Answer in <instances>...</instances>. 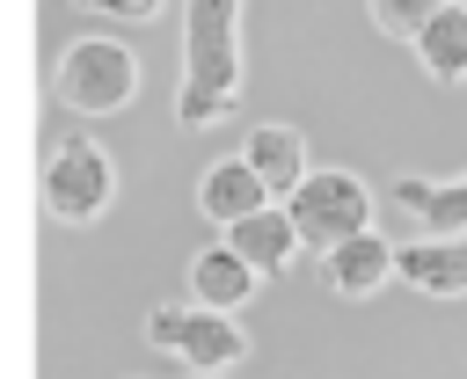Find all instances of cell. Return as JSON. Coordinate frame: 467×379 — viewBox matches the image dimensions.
Segmentation results:
<instances>
[{"mask_svg":"<svg viewBox=\"0 0 467 379\" xmlns=\"http://www.w3.org/2000/svg\"><path fill=\"white\" fill-rule=\"evenodd\" d=\"M241 102V0H182V80L175 124L204 131Z\"/></svg>","mask_w":467,"mask_h":379,"instance_id":"1","label":"cell"},{"mask_svg":"<svg viewBox=\"0 0 467 379\" xmlns=\"http://www.w3.org/2000/svg\"><path fill=\"white\" fill-rule=\"evenodd\" d=\"M146 350L175 357L190 379H219V372H234L255 350V335L241 328V313H212L197 299H161L146 313Z\"/></svg>","mask_w":467,"mask_h":379,"instance_id":"2","label":"cell"},{"mask_svg":"<svg viewBox=\"0 0 467 379\" xmlns=\"http://www.w3.org/2000/svg\"><path fill=\"white\" fill-rule=\"evenodd\" d=\"M51 95L73 117H117L139 95V51L117 36H73L51 66Z\"/></svg>","mask_w":467,"mask_h":379,"instance_id":"3","label":"cell"},{"mask_svg":"<svg viewBox=\"0 0 467 379\" xmlns=\"http://www.w3.org/2000/svg\"><path fill=\"white\" fill-rule=\"evenodd\" d=\"M36 190H44V211H51L58 226H95V219L117 204V160H109L88 131H66V138L44 146Z\"/></svg>","mask_w":467,"mask_h":379,"instance_id":"4","label":"cell"},{"mask_svg":"<svg viewBox=\"0 0 467 379\" xmlns=\"http://www.w3.org/2000/svg\"><path fill=\"white\" fill-rule=\"evenodd\" d=\"M292 226L306 233V248H343L358 233H372V182L358 168H314L299 190H292Z\"/></svg>","mask_w":467,"mask_h":379,"instance_id":"5","label":"cell"},{"mask_svg":"<svg viewBox=\"0 0 467 379\" xmlns=\"http://www.w3.org/2000/svg\"><path fill=\"white\" fill-rule=\"evenodd\" d=\"M277 197L263 190V175L241 160V153H226V160H212L204 175H197V211L219 226V233H234L241 219H255V211H270Z\"/></svg>","mask_w":467,"mask_h":379,"instance_id":"6","label":"cell"},{"mask_svg":"<svg viewBox=\"0 0 467 379\" xmlns=\"http://www.w3.org/2000/svg\"><path fill=\"white\" fill-rule=\"evenodd\" d=\"M321 270H328V292H343V299H372V292H387V284L401 277V248L372 226V233H358V241L328 248V255H321Z\"/></svg>","mask_w":467,"mask_h":379,"instance_id":"7","label":"cell"},{"mask_svg":"<svg viewBox=\"0 0 467 379\" xmlns=\"http://www.w3.org/2000/svg\"><path fill=\"white\" fill-rule=\"evenodd\" d=\"M401 284L423 292V299H467V233L401 241Z\"/></svg>","mask_w":467,"mask_h":379,"instance_id":"8","label":"cell"},{"mask_svg":"<svg viewBox=\"0 0 467 379\" xmlns=\"http://www.w3.org/2000/svg\"><path fill=\"white\" fill-rule=\"evenodd\" d=\"M182 284H190L197 306H212V313H241L248 292H255V270H248V255H241L234 241H204V248L190 255Z\"/></svg>","mask_w":467,"mask_h":379,"instance_id":"9","label":"cell"},{"mask_svg":"<svg viewBox=\"0 0 467 379\" xmlns=\"http://www.w3.org/2000/svg\"><path fill=\"white\" fill-rule=\"evenodd\" d=\"M394 190V204L423 226V233H467V168L460 175H394L387 182Z\"/></svg>","mask_w":467,"mask_h":379,"instance_id":"10","label":"cell"},{"mask_svg":"<svg viewBox=\"0 0 467 379\" xmlns=\"http://www.w3.org/2000/svg\"><path fill=\"white\" fill-rule=\"evenodd\" d=\"M241 160L263 175V190H270L277 204H292V190L314 175V160H306V138H299L292 124H255V131L241 138Z\"/></svg>","mask_w":467,"mask_h":379,"instance_id":"11","label":"cell"},{"mask_svg":"<svg viewBox=\"0 0 467 379\" xmlns=\"http://www.w3.org/2000/svg\"><path fill=\"white\" fill-rule=\"evenodd\" d=\"M219 241H234V248L248 255V270H255V277H277V270H292V262L306 255V233L292 226V211H285V204H270V211L241 219V226H234V233H219Z\"/></svg>","mask_w":467,"mask_h":379,"instance_id":"12","label":"cell"},{"mask_svg":"<svg viewBox=\"0 0 467 379\" xmlns=\"http://www.w3.org/2000/svg\"><path fill=\"white\" fill-rule=\"evenodd\" d=\"M409 51H416V66H423L438 87H460V80H467V0H445V15H438Z\"/></svg>","mask_w":467,"mask_h":379,"instance_id":"13","label":"cell"},{"mask_svg":"<svg viewBox=\"0 0 467 379\" xmlns=\"http://www.w3.org/2000/svg\"><path fill=\"white\" fill-rule=\"evenodd\" d=\"M365 15H372V29L379 36H394V44H416L438 15H445V0H365Z\"/></svg>","mask_w":467,"mask_h":379,"instance_id":"14","label":"cell"},{"mask_svg":"<svg viewBox=\"0 0 467 379\" xmlns=\"http://www.w3.org/2000/svg\"><path fill=\"white\" fill-rule=\"evenodd\" d=\"M73 7H88V15H117V22H161V15H168V0H73Z\"/></svg>","mask_w":467,"mask_h":379,"instance_id":"15","label":"cell"}]
</instances>
